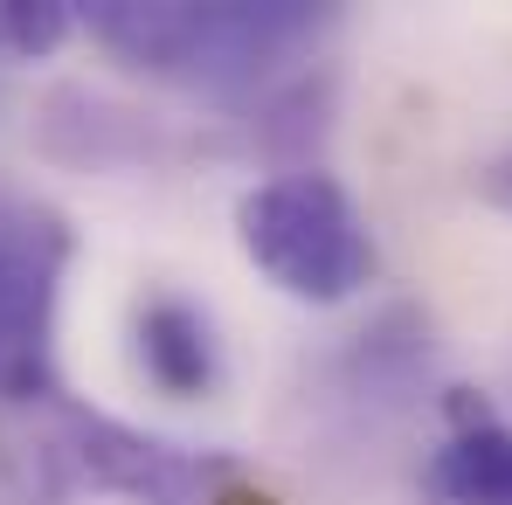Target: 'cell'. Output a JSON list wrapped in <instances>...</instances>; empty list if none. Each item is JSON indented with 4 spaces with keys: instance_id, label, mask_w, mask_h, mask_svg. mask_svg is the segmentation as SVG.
I'll return each instance as SVG.
<instances>
[{
    "instance_id": "6da1fadb",
    "label": "cell",
    "mask_w": 512,
    "mask_h": 505,
    "mask_svg": "<svg viewBox=\"0 0 512 505\" xmlns=\"http://www.w3.org/2000/svg\"><path fill=\"white\" fill-rule=\"evenodd\" d=\"M90 35L167 84L256 90L270 70L305 56L340 14L312 0H97L84 7Z\"/></svg>"
},
{
    "instance_id": "7a4b0ae2",
    "label": "cell",
    "mask_w": 512,
    "mask_h": 505,
    "mask_svg": "<svg viewBox=\"0 0 512 505\" xmlns=\"http://www.w3.org/2000/svg\"><path fill=\"white\" fill-rule=\"evenodd\" d=\"M21 422L0 429V464L14 492L35 505H63L77 492H104L125 505H215V492L236 478L229 457L160 443L132 422H111L97 409H77L63 395L14 409Z\"/></svg>"
},
{
    "instance_id": "3957f363",
    "label": "cell",
    "mask_w": 512,
    "mask_h": 505,
    "mask_svg": "<svg viewBox=\"0 0 512 505\" xmlns=\"http://www.w3.org/2000/svg\"><path fill=\"white\" fill-rule=\"evenodd\" d=\"M236 243L298 305H346L374 277V236L333 173L298 167L236 201Z\"/></svg>"
},
{
    "instance_id": "277c9868",
    "label": "cell",
    "mask_w": 512,
    "mask_h": 505,
    "mask_svg": "<svg viewBox=\"0 0 512 505\" xmlns=\"http://www.w3.org/2000/svg\"><path fill=\"white\" fill-rule=\"evenodd\" d=\"M70 229L42 201H0V402L28 409L56 388V305Z\"/></svg>"
},
{
    "instance_id": "5b68a950",
    "label": "cell",
    "mask_w": 512,
    "mask_h": 505,
    "mask_svg": "<svg viewBox=\"0 0 512 505\" xmlns=\"http://www.w3.org/2000/svg\"><path fill=\"white\" fill-rule=\"evenodd\" d=\"M429 505H512V429L478 395H450V436L423 464Z\"/></svg>"
},
{
    "instance_id": "8992f818",
    "label": "cell",
    "mask_w": 512,
    "mask_h": 505,
    "mask_svg": "<svg viewBox=\"0 0 512 505\" xmlns=\"http://www.w3.org/2000/svg\"><path fill=\"white\" fill-rule=\"evenodd\" d=\"M139 367H146V381L173 395V402H194V395H208L215 381H222V346H215V326H208V312L194 305V298H180V291H153L146 305H139Z\"/></svg>"
},
{
    "instance_id": "52a82bcc",
    "label": "cell",
    "mask_w": 512,
    "mask_h": 505,
    "mask_svg": "<svg viewBox=\"0 0 512 505\" xmlns=\"http://www.w3.org/2000/svg\"><path fill=\"white\" fill-rule=\"evenodd\" d=\"M70 28H77V14L63 0H0V56H14V63L63 49Z\"/></svg>"
},
{
    "instance_id": "ba28073f",
    "label": "cell",
    "mask_w": 512,
    "mask_h": 505,
    "mask_svg": "<svg viewBox=\"0 0 512 505\" xmlns=\"http://www.w3.org/2000/svg\"><path fill=\"white\" fill-rule=\"evenodd\" d=\"M215 505H277V499H270L263 485H243V478H229V485L215 492Z\"/></svg>"
},
{
    "instance_id": "9c48e42d",
    "label": "cell",
    "mask_w": 512,
    "mask_h": 505,
    "mask_svg": "<svg viewBox=\"0 0 512 505\" xmlns=\"http://www.w3.org/2000/svg\"><path fill=\"white\" fill-rule=\"evenodd\" d=\"M492 201H506V208H512V160L492 173Z\"/></svg>"
}]
</instances>
